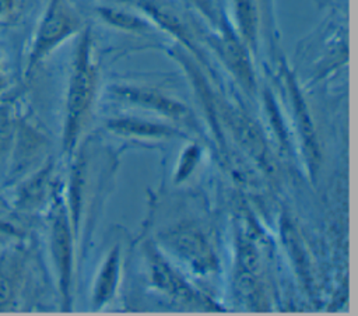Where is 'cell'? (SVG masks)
<instances>
[{"label":"cell","mask_w":358,"mask_h":316,"mask_svg":"<svg viewBox=\"0 0 358 316\" xmlns=\"http://www.w3.org/2000/svg\"><path fill=\"white\" fill-rule=\"evenodd\" d=\"M96 87V69L92 62V48L90 34H83L73 62V71L67 91L66 105V127H64V147L70 150L81 126L90 112Z\"/></svg>","instance_id":"6da1fadb"},{"label":"cell","mask_w":358,"mask_h":316,"mask_svg":"<svg viewBox=\"0 0 358 316\" xmlns=\"http://www.w3.org/2000/svg\"><path fill=\"white\" fill-rule=\"evenodd\" d=\"M78 28L80 18L67 0H49L34 36L27 63V74H31L55 48L76 34Z\"/></svg>","instance_id":"7a4b0ae2"},{"label":"cell","mask_w":358,"mask_h":316,"mask_svg":"<svg viewBox=\"0 0 358 316\" xmlns=\"http://www.w3.org/2000/svg\"><path fill=\"white\" fill-rule=\"evenodd\" d=\"M53 253L59 268L60 285L64 298L67 299L70 287V266H71V246H70V231L67 225V218L63 210H59L53 222Z\"/></svg>","instance_id":"3957f363"},{"label":"cell","mask_w":358,"mask_h":316,"mask_svg":"<svg viewBox=\"0 0 358 316\" xmlns=\"http://www.w3.org/2000/svg\"><path fill=\"white\" fill-rule=\"evenodd\" d=\"M113 92L130 102H136L148 108H154L165 115L169 116H178L182 117L186 115V109L182 103L169 99L159 92L147 89V88H138V87H113Z\"/></svg>","instance_id":"277c9868"},{"label":"cell","mask_w":358,"mask_h":316,"mask_svg":"<svg viewBox=\"0 0 358 316\" xmlns=\"http://www.w3.org/2000/svg\"><path fill=\"white\" fill-rule=\"evenodd\" d=\"M21 281V264L18 257L6 254L0 259V312L10 310Z\"/></svg>","instance_id":"5b68a950"},{"label":"cell","mask_w":358,"mask_h":316,"mask_svg":"<svg viewBox=\"0 0 358 316\" xmlns=\"http://www.w3.org/2000/svg\"><path fill=\"white\" fill-rule=\"evenodd\" d=\"M220 46H221L222 57L227 62L228 67L236 74V77L245 85L250 87L253 82V76H252V69L243 48L238 43V41L232 35H225L221 39Z\"/></svg>","instance_id":"8992f818"},{"label":"cell","mask_w":358,"mask_h":316,"mask_svg":"<svg viewBox=\"0 0 358 316\" xmlns=\"http://www.w3.org/2000/svg\"><path fill=\"white\" fill-rule=\"evenodd\" d=\"M140 7L148 13L157 22H159L164 28H166L169 32L175 34L178 38H180L182 42L192 45V38L187 32V29L185 28V24L179 20V17L168 7L154 1V0H140L138 1Z\"/></svg>","instance_id":"52a82bcc"},{"label":"cell","mask_w":358,"mask_h":316,"mask_svg":"<svg viewBox=\"0 0 358 316\" xmlns=\"http://www.w3.org/2000/svg\"><path fill=\"white\" fill-rule=\"evenodd\" d=\"M152 256V261H151V268L154 273V278L157 281V284L166 289L169 294L176 295L178 298H193L192 291L186 287V284L180 280V277H178L171 268L169 266H166L159 257L158 254H151Z\"/></svg>","instance_id":"ba28073f"},{"label":"cell","mask_w":358,"mask_h":316,"mask_svg":"<svg viewBox=\"0 0 358 316\" xmlns=\"http://www.w3.org/2000/svg\"><path fill=\"white\" fill-rule=\"evenodd\" d=\"M182 235H176L173 245L193 263H199L200 267L211 266V253L203 239L193 232H180Z\"/></svg>","instance_id":"9c48e42d"},{"label":"cell","mask_w":358,"mask_h":316,"mask_svg":"<svg viewBox=\"0 0 358 316\" xmlns=\"http://www.w3.org/2000/svg\"><path fill=\"white\" fill-rule=\"evenodd\" d=\"M117 266H119V253H117V249H115L113 252H110L103 266V270L99 275V280L96 282L95 302L98 305L106 302L112 295L117 281Z\"/></svg>","instance_id":"30bf717a"},{"label":"cell","mask_w":358,"mask_h":316,"mask_svg":"<svg viewBox=\"0 0 358 316\" xmlns=\"http://www.w3.org/2000/svg\"><path fill=\"white\" fill-rule=\"evenodd\" d=\"M99 15L110 25L117 27L120 29L124 31H131V32H141L145 31L148 27L144 21H141L140 18L130 15L124 11H119L115 8H108V7H101L98 8Z\"/></svg>","instance_id":"8fae6325"},{"label":"cell","mask_w":358,"mask_h":316,"mask_svg":"<svg viewBox=\"0 0 358 316\" xmlns=\"http://www.w3.org/2000/svg\"><path fill=\"white\" fill-rule=\"evenodd\" d=\"M110 129L124 133V134H136V136H166L169 134V129L151 124L147 122H140V120H129V119H122V120H113L110 123Z\"/></svg>","instance_id":"7c38bea8"},{"label":"cell","mask_w":358,"mask_h":316,"mask_svg":"<svg viewBox=\"0 0 358 316\" xmlns=\"http://www.w3.org/2000/svg\"><path fill=\"white\" fill-rule=\"evenodd\" d=\"M236 17L241 32L248 42H253L256 31V11L255 0H235Z\"/></svg>","instance_id":"4fadbf2b"},{"label":"cell","mask_w":358,"mask_h":316,"mask_svg":"<svg viewBox=\"0 0 358 316\" xmlns=\"http://www.w3.org/2000/svg\"><path fill=\"white\" fill-rule=\"evenodd\" d=\"M18 0H0V21H7L15 11Z\"/></svg>","instance_id":"5bb4252c"},{"label":"cell","mask_w":358,"mask_h":316,"mask_svg":"<svg viewBox=\"0 0 358 316\" xmlns=\"http://www.w3.org/2000/svg\"><path fill=\"white\" fill-rule=\"evenodd\" d=\"M200 10H203V13L206 15H208L210 18H215V10H214V4L211 0H192Z\"/></svg>","instance_id":"9a60e30c"},{"label":"cell","mask_w":358,"mask_h":316,"mask_svg":"<svg viewBox=\"0 0 358 316\" xmlns=\"http://www.w3.org/2000/svg\"><path fill=\"white\" fill-rule=\"evenodd\" d=\"M1 85H3V78H1V73H0V88H1Z\"/></svg>","instance_id":"2e32d148"}]
</instances>
